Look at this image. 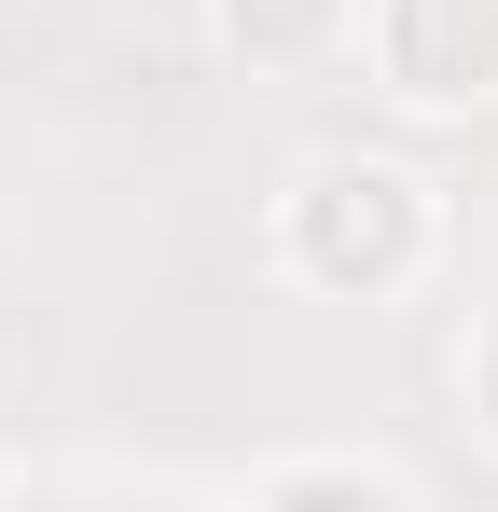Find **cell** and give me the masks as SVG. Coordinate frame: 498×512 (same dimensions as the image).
I'll list each match as a JSON object with an SVG mask.
<instances>
[{"instance_id": "cell-2", "label": "cell", "mask_w": 498, "mask_h": 512, "mask_svg": "<svg viewBox=\"0 0 498 512\" xmlns=\"http://www.w3.org/2000/svg\"><path fill=\"white\" fill-rule=\"evenodd\" d=\"M360 70L402 111H498V0H360Z\"/></svg>"}, {"instance_id": "cell-3", "label": "cell", "mask_w": 498, "mask_h": 512, "mask_svg": "<svg viewBox=\"0 0 498 512\" xmlns=\"http://www.w3.org/2000/svg\"><path fill=\"white\" fill-rule=\"evenodd\" d=\"M208 42L249 84H319L360 56V0H208Z\"/></svg>"}, {"instance_id": "cell-1", "label": "cell", "mask_w": 498, "mask_h": 512, "mask_svg": "<svg viewBox=\"0 0 498 512\" xmlns=\"http://www.w3.org/2000/svg\"><path fill=\"white\" fill-rule=\"evenodd\" d=\"M277 263L319 305H402L443 263V194L402 153H305L277 180Z\"/></svg>"}, {"instance_id": "cell-5", "label": "cell", "mask_w": 498, "mask_h": 512, "mask_svg": "<svg viewBox=\"0 0 498 512\" xmlns=\"http://www.w3.org/2000/svg\"><path fill=\"white\" fill-rule=\"evenodd\" d=\"M457 402H471V429L498 443V305L471 319V346H457Z\"/></svg>"}, {"instance_id": "cell-4", "label": "cell", "mask_w": 498, "mask_h": 512, "mask_svg": "<svg viewBox=\"0 0 498 512\" xmlns=\"http://www.w3.org/2000/svg\"><path fill=\"white\" fill-rule=\"evenodd\" d=\"M236 512H415L388 471H360V457H277Z\"/></svg>"}]
</instances>
